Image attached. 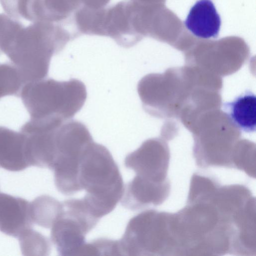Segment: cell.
Masks as SVG:
<instances>
[{"instance_id": "14", "label": "cell", "mask_w": 256, "mask_h": 256, "mask_svg": "<svg viewBox=\"0 0 256 256\" xmlns=\"http://www.w3.org/2000/svg\"><path fill=\"white\" fill-rule=\"evenodd\" d=\"M24 256H47L50 250L48 239L32 228L24 230L18 238Z\"/></svg>"}, {"instance_id": "6", "label": "cell", "mask_w": 256, "mask_h": 256, "mask_svg": "<svg viewBox=\"0 0 256 256\" xmlns=\"http://www.w3.org/2000/svg\"><path fill=\"white\" fill-rule=\"evenodd\" d=\"M102 32L121 46H134L146 34L142 6L135 0H124L104 8Z\"/></svg>"}, {"instance_id": "8", "label": "cell", "mask_w": 256, "mask_h": 256, "mask_svg": "<svg viewBox=\"0 0 256 256\" xmlns=\"http://www.w3.org/2000/svg\"><path fill=\"white\" fill-rule=\"evenodd\" d=\"M184 23L194 36L208 39L218 36L221 19L211 0H198L190 8Z\"/></svg>"}, {"instance_id": "12", "label": "cell", "mask_w": 256, "mask_h": 256, "mask_svg": "<svg viewBox=\"0 0 256 256\" xmlns=\"http://www.w3.org/2000/svg\"><path fill=\"white\" fill-rule=\"evenodd\" d=\"M82 3V0H38L36 22H62L76 12Z\"/></svg>"}, {"instance_id": "9", "label": "cell", "mask_w": 256, "mask_h": 256, "mask_svg": "<svg viewBox=\"0 0 256 256\" xmlns=\"http://www.w3.org/2000/svg\"><path fill=\"white\" fill-rule=\"evenodd\" d=\"M28 166L30 165L24 134L0 126V167L18 172Z\"/></svg>"}, {"instance_id": "1", "label": "cell", "mask_w": 256, "mask_h": 256, "mask_svg": "<svg viewBox=\"0 0 256 256\" xmlns=\"http://www.w3.org/2000/svg\"><path fill=\"white\" fill-rule=\"evenodd\" d=\"M62 24L38 21L22 24L2 48V53L18 68L24 83L46 78L52 57L78 36Z\"/></svg>"}, {"instance_id": "10", "label": "cell", "mask_w": 256, "mask_h": 256, "mask_svg": "<svg viewBox=\"0 0 256 256\" xmlns=\"http://www.w3.org/2000/svg\"><path fill=\"white\" fill-rule=\"evenodd\" d=\"M168 162L160 160L151 150L148 142L128 154L124 160L125 166L132 170L136 176L146 180L162 183L166 176Z\"/></svg>"}, {"instance_id": "13", "label": "cell", "mask_w": 256, "mask_h": 256, "mask_svg": "<svg viewBox=\"0 0 256 256\" xmlns=\"http://www.w3.org/2000/svg\"><path fill=\"white\" fill-rule=\"evenodd\" d=\"M32 222L38 226L50 228L62 208V202L48 195L36 198L30 202Z\"/></svg>"}, {"instance_id": "3", "label": "cell", "mask_w": 256, "mask_h": 256, "mask_svg": "<svg viewBox=\"0 0 256 256\" xmlns=\"http://www.w3.org/2000/svg\"><path fill=\"white\" fill-rule=\"evenodd\" d=\"M19 97L30 119L65 121L82 108L87 92L84 84L76 78L58 81L44 78L25 82Z\"/></svg>"}, {"instance_id": "16", "label": "cell", "mask_w": 256, "mask_h": 256, "mask_svg": "<svg viewBox=\"0 0 256 256\" xmlns=\"http://www.w3.org/2000/svg\"><path fill=\"white\" fill-rule=\"evenodd\" d=\"M36 0H0L1 6L8 16L33 22Z\"/></svg>"}, {"instance_id": "5", "label": "cell", "mask_w": 256, "mask_h": 256, "mask_svg": "<svg viewBox=\"0 0 256 256\" xmlns=\"http://www.w3.org/2000/svg\"><path fill=\"white\" fill-rule=\"evenodd\" d=\"M162 213L146 210L132 218L118 240L121 256L153 255L162 252Z\"/></svg>"}, {"instance_id": "18", "label": "cell", "mask_w": 256, "mask_h": 256, "mask_svg": "<svg viewBox=\"0 0 256 256\" xmlns=\"http://www.w3.org/2000/svg\"><path fill=\"white\" fill-rule=\"evenodd\" d=\"M138 3L144 5L146 6L148 4H150L154 0H135Z\"/></svg>"}, {"instance_id": "17", "label": "cell", "mask_w": 256, "mask_h": 256, "mask_svg": "<svg viewBox=\"0 0 256 256\" xmlns=\"http://www.w3.org/2000/svg\"><path fill=\"white\" fill-rule=\"evenodd\" d=\"M110 0H82L84 6L94 9L104 8Z\"/></svg>"}, {"instance_id": "4", "label": "cell", "mask_w": 256, "mask_h": 256, "mask_svg": "<svg viewBox=\"0 0 256 256\" xmlns=\"http://www.w3.org/2000/svg\"><path fill=\"white\" fill-rule=\"evenodd\" d=\"M82 198L62 202V208L51 228L50 238L61 256H80L86 236L98 222Z\"/></svg>"}, {"instance_id": "11", "label": "cell", "mask_w": 256, "mask_h": 256, "mask_svg": "<svg viewBox=\"0 0 256 256\" xmlns=\"http://www.w3.org/2000/svg\"><path fill=\"white\" fill-rule=\"evenodd\" d=\"M223 110L232 124L246 132L256 129V96L246 90L230 102L223 104Z\"/></svg>"}, {"instance_id": "7", "label": "cell", "mask_w": 256, "mask_h": 256, "mask_svg": "<svg viewBox=\"0 0 256 256\" xmlns=\"http://www.w3.org/2000/svg\"><path fill=\"white\" fill-rule=\"evenodd\" d=\"M30 202L26 200L0 193V230L15 238L32 228Z\"/></svg>"}, {"instance_id": "15", "label": "cell", "mask_w": 256, "mask_h": 256, "mask_svg": "<svg viewBox=\"0 0 256 256\" xmlns=\"http://www.w3.org/2000/svg\"><path fill=\"white\" fill-rule=\"evenodd\" d=\"M24 84L18 68L12 63H0V99L8 96L19 97Z\"/></svg>"}, {"instance_id": "2", "label": "cell", "mask_w": 256, "mask_h": 256, "mask_svg": "<svg viewBox=\"0 0 256 256\" xmlns=\"http://www.w3.org/2000/svg\"><path fill=\"white\" fill-rule=\"evenodd\" d=\"M78 182L86 194L82 198L100 220L112 212L124 192L118 167L104 146L92 141L84 150L78 166Z\"/></svg>"}]
</instances>
